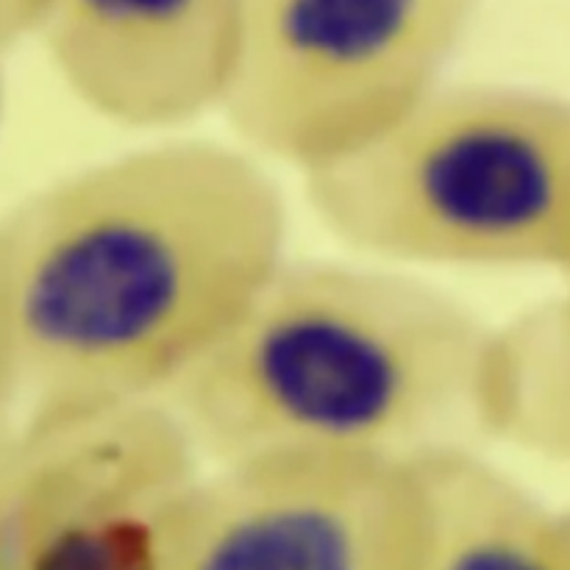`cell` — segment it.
<instances>
[{
  "label": "cell",
  "instance_id": "obj_7",
  "mask_svg": "<svg viewBox=\"0 0 570 570\" xmlns=\"http://www.w3.org/2000/svg\"><path fill=\"white\" fill-rule=\"evenodd\" d=\"M243 0H48L33 42L67 92L126 128L220 109Z\"/></svg>",
  "mask_w": 570,
  "mask_h": 570
},
{
  "label": "cell",
  "instance_id": "obj_8",
  "mask_svg": "<svg viewBox=\"0 0 570 570\" xmlns=\"http://www.w3.org/2000/svg\"><path fill=\"white\" fill-rule=\"evenodd\" d=\"M421 512L415 570H570L562 512H549L476 449L412 468Z\"/></svg>",
  "mask_w": 570,
  "mask_h": 570
},
{
  "label": "cell",
  "instance_id": "obj_9",
  "mask_svg": "<svg viewBox=\"0 0 570 570\" xmlns=\"http://www.w3.org/2000/svg\"><path fill=\"white\" fill-rule=\"evenodd\" d=\"M490 438L570 465V295L495 328Z\"/></svg>",
  "mask_w": 570,
  "mask_h": 570
},
{
  "label": "cell",
  "instance_id": "obj_2",
  "mask_svg": "<svg viewBox=\"0 0 570 570\" xmlns=\"http://www.w3.org/2000/svg\"><path fill=\"white\" fill-rule=\"evenodd\" d=\"M493 340L406 273L284 262L165 404L217 465L415 468L490 438Z\"/></svg>",
  "mask_w": 570,
  "mask_h": 570
},
{
  "label": "cell",
  "instance_id": "obj_6",
  "mask_svg": "<svg viewBox=\"0 0 570 570\" xmlns=\"http://www.w3.org/2000/svg\"><path fill=\"white\" fill-rule=\"evenodd\" d=\"M417 538L412 468L217 465L178 507L150 570H415Z\"/></svg>",
  "mask_w": 570,
  "mask_h": 570
},
{
  "label": "cell",
  "instance_id": "obj_4",
  "mask_svg": "<svg viewBox=\"0 0 570 570\" xmlns=\"http://www.w3.org/2000/svg\"><path fill=\"white\" fill-rule=\"evenodd\" d=\"M479 0H243L220 111L245 148L332 167L393 131L429 95Z\"/></svg>",
  "mask_w": 570,
  "mask_h": 570
},
{
  "label": "cell",
  "instance_id": "obj_1",
  "mask_svg": "<svg viewBox=\"0 0 570 570\" xmlns=\"http://www.w3.org/2000/svg\"><path fill=\"white\" fill-rule=\"evenodd\" d=\"M254 150L170 139L70 173L0 223L6 417L165 401L284 265Z\"/></svg>",
  "mask_w": 570,
  "mask_h": 570
},
{
  "label": "cell",
  "instance_id": "obj_3",
  "mask_svg": "<svg viewBox=\"0 0 570 570\" xmlns=\"http://www.w3.org/2000/svg\"><path fill=\"white\" fill-rule=\"evenodd\" d=\"M304 187L334 237L395 265L570 273V100L440 87Z\"/></svg>",
  "mask_w": 570,
  "mask_h": 570
},
{
  "label": "cell",
  "instance_id": "obj_5",
  "mask_svg": "<svg viewBox=\"0 0 570 570\" xmlns=\"http://www.w3.org/2000/svg\"><path fill=\"white\" fill-rule=\"evenodd\" d=\"M200 460L165 401L6 417L0 570H150Z\"/></svg>",
  "mask_w": 570,
  "mask_h": 570
},
{
  "label": "cell",
  "instance_id": "obj_10",
  "mask_svg": "<svg viewBox=\"0 0 570 570\" xmlns=\"http://www.w3.org/2000/svg\"><path fill=\"white\" fill-rule=\"evenodd\" d=\"M562 538H566V551H568V566H570V512H562Z\"/></svg>",
  "mask_w": 570,
  "mask_h": 570
}]
</instances>
